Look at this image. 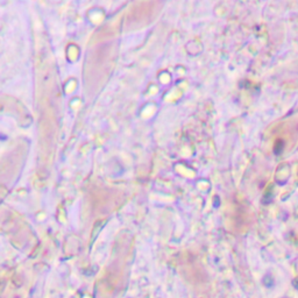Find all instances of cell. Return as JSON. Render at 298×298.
I'll return each mask as SVG.
<instances>
[{"mask_svg":"<svg viewBox=\"0 0 298 298\" xmlns=\"http://www.w3.org/2000/svg\"><path fill=\"white\" fill-rule=\"evenodd\" d=\"M283 146H284V142H283L282 140H277V141H276V144H275V147H274V153H275L276 155H278V154L282 153Z\"/></svg>","mask_w":298,"mask_h":298,"instance_id":"6da1fadb","label":"cell"}]
</instances>
